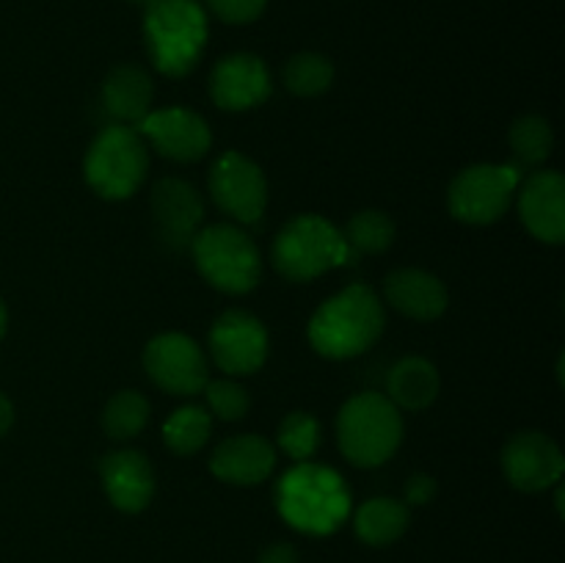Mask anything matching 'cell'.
<instances>
[{
    "label": "cell",
    "mask_w": 565,
    "mask_h": 563,
    "mask_svg": "<svg viewBox=\"0 0 565 563\" xmlns=\"http://www.w3.org/2000/svg\"><path fill=\"white\" fill-rule=\"evenodd\" d=\"M276 442L296 464L309 461L320 450V419L312 412H290L279 423Z\"/></svg>",
    "instance_id": "83f0119b"
},
{
    "label": "cell",
    "mask_w": 565,
    "mask_h": 563,
    "mask_svg": "<svg viewBox=\"0 0 565 563\" xmlns=\"http://www.w3.org/2000/svg\"><path fill=\"white\" fill-rule=\"evenodd\" d=\"M204 397H207V406L215 417H221L224 423H237L248 414L252 408V395L243 384L232 379H215L207 381L204 386Z\"/></svg>",
    "instance_id": "f1b7e54d"
},
{
    "label": "cell",
    "mask_w": 565,
    "mask_h": 563,
    "mask_svg": "<svg viewBox=\"0 0 565 563\" xmlns=\"http://www.w3.org/2000/svg\"><path fill=\"white\" fill-rule=\"evenodd\" d=\"M276 511L303 535H331L351 517V489L337 469L301 461L274 489Z\"/></svg>",
    "instance_id": "6da1fadb"
},
{
    "label": "cell",
    "mask_w": 565,
    "mask_h": 563,
    "mask_svg": "<svg viewBox=\"0 0 565 563\" xmlns=\"http://www.w3.org/2000/svg\"><path fill=\"white\" fill-rule=\"evenodd\" d=\"M152 215L160 237L174 252L188 248L204 219V202L191 182L180 177H163L152 188Z\"/></svg>",
    "instance_id": "2e32d148"
},
{
    "label": "cell",
    "mask_w": 565,
    "mask_h": 563,
    "mask_svg": "<svg viewBox=\"0 0 565 563\" xmlns=\"http://www.w3.org/2000/svg\"><path fill=\"white\" fill-rule=\"evenodd\" d=\"M191 254L202 279L226 296H246L259 285L263 254L237 224L204 226L193 237Z\"/></svg>",
    "instance_id": "8992f818"
},
{
    "label": "cell",
    "mask_w": 565,
    "mask_h": 563,
    "mask_svg": "<svg viewBox=\"0 0 565 563\" xmlns=\"http://www.w3.org/2000/svg\"><path fill=\"white\" fill-rule=\"evenodd\" d=\"M353 259L345 235L329 219L315 213L287 221L270 246V263L287 282H312Z\"/></svg>",
    "instance_id": "5b68a950"
},
{
    "label": "cell",
    "mask_w": 565,
    "mask_h": 563,
    "mask_svg": "<svg viewBox=\"0 0 565 563\" xmlns=\"http://www.w3.org/2000/svg\"><path fill=\"white\" fill-rule=\"evenodd\" d=\"M207 11L196 0H154L143 14V42L152 66L166 77H185L207 50Z\"/></svg>",
    "instance_id": "3957f363"
},
{
    "label": "cell",
    "mask_w": 565,
    "mask_h": 563,
    "mask_svg": "<svg viewBox=\"0 0 565 563\" xmlns=\"http://www.w3.org/2000/svg\"><path fill=\"white\" fill-rule=\"evenodd\" d=\"M337 442L353 467H381L403 442L401 408L381 392H359L337 414Z\"/></svg>",
    "instance_id": "277c9868"
},
{
    "label": "cell",
    "mask_w": 565,
    "mask_h": 563,
    "mask_svg": "<svg viewBox=\"0 0 565 563\" xmlns=\"http://www.w3.org/2000/svg\"><path fill=\"white\" fill-rule=\"evenodd\" d=\"M276 469V447L259 434L230 436L215 447L210 472L232 486H257Z\"/></svg>",
    "instance_id": "ac0fdd59"
},
{
    "label": "cell",
    "mask_w": 565,
    "mask_h": 563,
    "mask_svg": "<svg viewBox=\"0 0 565 563\" xmlns=\"http://www.w3.org/2000/svg\"><path fill=\"white\" fill-rule=\"evenodd\" d=\"M210 357L226 375H252L268 359V329L246 309H226L210 329Z\"/></svg>",
    "instance_id": "8fae6325"
},
{
    "label": "cell",
    "mask_w": 565,
    "mask_h": 563,
    "mask_svg": "<svg viewBox=\"0 0 565 563\" xmlns=\"http://www.w3.org/2000/svg\"><path fill=\"white\" fill-rule=\"evenodd\" d=\"M204 3L226 25H248L268 9V0H204Z\"/></svg>",
    "instance_id": "f546056e"
},
{
    "label": "cell",
    "mask_w": 565,
    "mask_h": 563,
    "mask_svg": "<svg viewBox=\"0 0 565 563\" xmlns=\"http://www.w3.org/2000/svg\"><path fill=\"white\" fill-rule=\"evenodd\" d=\"M502 472L516 491L539 495L561 484L565 458L561 445L544 431H519L502 447Z\"/></svg>",
    "instance_id": "7c38bea8"
},
{
    "label": "cell",
    "mask_w": 565,
    "mask_h": 563,
    "mask_svg": "<svg viewBox=\"0 0 565 563\" xmlns=\"http://www.w3.org/2000/svg\"><path fill=\"white\" fill-rule=\"evenodd\" d=\"M210 428H213V417H210L207 408L199 406V403H188L166 419L163 442L177 456H193L207 445Z\"/></svg>",
    "instance_id": "d4e9b609"
},
{
    "label": "cell",
    "mask_w": 565,
    "mask_h": 563,
    "mask_svg": "<svg viewBox=\"0 0 565 563\" xmlns=\"http://www.w3.org/2000/svg\"><path fill=\"white\" fill-rule=\"evenodd\" d=\"M143 141L152 144L163 158L174 163H196L213 147V130L207 119L188 108L149 110L136 125Z\"/></svg>",
    "instance_id": "4fadbf2b"
},
{
    "label": "cell",
    "mask_w": 565,
    "mask_h": 563,
    "mask_svg": "<svg viewBox=\"0 0 565 563\" xmlns=\"http://www.w3.org/2000/svg\"><path fill=\"white\" fill-rule=\"evenodd\" d=\"M384 298L406 318L428 323L445 315L450 296L445 282L423 268H397L384 279Z\"/></svg>",
    "instance_id": "d6986e66"
},
{
    "label": "cell",
    "mask_w": 565,
    "mask_h": 563,
    "mask_svg": "<svg viewBox=\"0 0 565 563\" xmlns=\"http://www.w3.org/2000/svg\"><path fill=\"white\" fill-rule=\"evenodd\" d=\"M386 326L384 301L373 287L348 285L345 290L334 293L315 309L309 320V346L326 359L362 357L367 348H373L381 340Z\"/></svg>",
    "instance_id": "7a4b0ae2"
},
{
    "label": "cell",
    "mask_w": 565,
    "mask_h": 563,
    "mask_svg": "<svg viewBox=\"0 0 565 563\" xmlns=\"http://www.w3.org/2000/svg\"><path fill=\"white\" fill-rule=\"evenodd\" d=\"M149 171L147 141L136 127L108 125L94 136L83 160L88 188L108 202L130 199L143 185Z\"/></svg>",
    "instance_id": "52a82bcc"
},
{
    "label": "cell",
    "mask_w": 565,
    "mask_h": 563,
    "mask_svg": "<svg viewBox=\"0 0 565 563\" xmlns=\"http://www.w3.org/2000/svg\"><path fill=\"white\" fill-rule=\"evenodd\" d=\"M412 522V508L395 497H373L353 513L356 539L367 546H390L401 539Z\"/></svg>",
    "instance_id": "7402d4cb"
},
{
    "label": "cell",
    "mask_w": 565,
    "mask_h": 563,
    "mask_svg": "<svg viewBox=\"0 0 565 563\" xmlns=\"http://www.w3.org/2000/svg\"><path fill=\"white\" fill-rule=\"evenodd\" d=\"M441 379L434 362L425 357H403L392 364L386 375V392L397 408L406 412H423L439 397Z\"/></svg>",
    "instance_id": "44dd1931"
},
{
    "label": "cell",
    "mask_w": 565,
    "mask_h": 563,
    "mask_svg": "<svg viewBox=\"0 0 565 563\" xmlns=\"http://www.w3.org/2000/svg\"><path fill=\"white\" fill-rule=\"evenodd\" d=\"M210 196L221 213L232 215L237 224H257L268 208V180L257 160L248 155L230 152L218 155L210 166Z\"/></svg>",
    "instance_id": "9c48e42d"
},
{
    "label": "cell",
    "mask_w": 565,
    "mask_h": 563,
    "mask_svg": "<svg viewBox=\"0 0 565 563\" xmlns=\"http://www.w3.org/2000/svg\"><path fill=\"white\" fill-rule=\"evenodd\" d=\"M395 221H392L390 213L367 208L351 215L342 235H345V243L351 246V252L384 254L395 243Z\"/></svg>",
    "instance_id": "4316f807"
},
{
    "label": "cell",
    "mask_w": 565,
    "mask_h": 563,
    "mask_svg": "<svg viewBox=\"0 0 565 563\" xmlns=\"http://www.w3.org/2000/svg\"><path fill=\"white\" fill-rule=\"evenodd\" d=\"M557 379H561V384H563V353H561V359H557Z\"/></svg>",
    "instance_id": "e575fe53"
},
{
    "label": "cell",
    "mask_w": 565,
    "mask_h": 563,
    "mask_svg": "<svg viewBox=\"0 0 565 563\" xmlns=\"http://www.w3.org/2000/svg\"><path fill=\"white\" fill-rule=\"evenodd\" d=\"M508 144H511L516 169H539L555 149V132L546 116L524 114L508 130Z\"/></svg>",
    "instance_id": "603a6c76"
},
{
    "label": "cell",
    "mask_w": 565,
    "mask_h": 563,
    "mask_svg": "<svg viewBox=\"0 0 565 563\" xmlns=\"http://www.w3.org/2000/svg\"><path fill=\"white\" fill-rule=\"evenodd\" d=\"M274 94V77L268 64L254 53H230L218 59L210 75V97L221 110H252L268 103Z\"/></svg>",
    "instance_id": "5bb4252c"
},
{
    "label": "cell",
    "mask_w": 565,
    "mask_h": 563,
    "mask_svg": "<svg viewBox=\"0 0 565 563\" xmlns=\"http://www.w3.org/2000/svg\"><path fill=\"white\" fill-rule=\"evenodd\" d=\"M103 489L121 513H141L154 497V469L141 450L121 447L99 461Z\"/></svg>",
    "instance_id": "e0dca14e"
},
{
    "label": "cell",
    "mask_w": 565,
    "mask_h": 563,
    "mask_svg": "<svg viewBox=\"0 0 565 563\" xmlns=\"http://www.w3.org/2000/svg\"><path fill=\"white\" fill-rule=\"evenodd\" d=\"M149 414H152V406H149L147 395H141L138 390H119L105 403L99 423H103L108 439L130 442L147 428Z\"/></svg>",
    "instance_id": "cb8c5ba5"
},
{
    "label": "cell",
    "mask_w": 565,
    "mask_h": 563,
    "mask_svg": "<svg viewBox=\"0 0 565 563\" xmlns=\"http://www.w3.org/2000/svg\"><path fill=\"white\" fill-rule=\"evenodd\" d=\"M281 77H285L287 92L296 94V97H320L334 83V64H331L329 55L303 50V53L287 59Z\"/></svg>",
    "instance_id": "484cf974"
},
{
    "label": "cell",
    "mask_w": 565,
    "mask_h": 563,
    "mask_svg": "<svg viewBox=\"0 0 565 563\" xmlns=\"http://www.w3.org/2000/svg\"><path fill=\"white\" fill-rule=\"evenodd\" d=\"M436 491H439V484H436L434 475L414 472L408 475L406 486H403V502H406L408 508L428 506V502L436 497Z\"/></svg>",
    "instance_id": "4dcf8cb0"
},
{
    "label": "cell",
    "mask_w": 565,
    "mask_h": 563,
    "mask_svg": "<svg viewBox=\"0 0 565 563\" xmlns=\"http://www.w3.org/2000/svg\"><path fill=\"white\" fill-rule=\"evenodd\" d=\"M6 329H9V309H6L3 298H0V340H3Z\"/></svg>",
    "instance_id": "836d02e7"
},
{
    "label": "cell",
    "mask_w": 565,
    "mask_h": 563,
    "mask_svg": "<svg viewBox=\"0 0 565 563\" xmlns=\"http://www.w3.org/2000/svg\"><path fill=\"white\" fill-rule=\"evenodd\" d=\"M130 3H136V6H143V9H147L149 3H154V0H130Z\"/></svg>",
    "instance_id": "d590c367"
},
{
    "label": "cell",
    "mask_w": 565,
    "mask_h": 563,
    "mask_svg": "<svg viewBox=\"0 0 565 563\" xmlns=\"http://www.w3.org/2000/svg\"><path fill=\"white\" fill-rule=\"evenodd\" d=\"M519 185H522V169L513 163L467 166L447 188V208L461 224L489 226L508 213Z\"/></svg>",
    "instance_id": "ba28073f"
},
{
    "label": "cell",
    "mask_w": 565,
    "mask_h": 563,
    "mask_svg": "<svg viewBox=\"0 0 565 563\" xmlns=\"http://www.w3.org/2000/svg\"><path fill=\"white\" fill-rule=\"evenodd\" d=\"M143 370L154 386L177 397H193L207 386L210 362L196 340L180 331L152 337L143 348Z\"/></svg>",
    "instance_id": "30bf717a"
},
{
    "label": "cell",
    "mask_w": 565,
    "mask_h": 563,
    "mask_svg": "<svg viewBox=\"0 0 565 563\" xmlns=\"http://www.w3.org/2000/svg\"><path fill=\"white\" fill-rule=\"evenodd\" d=\"M519 215L535 241L561 246L565 241V177L561 171L541 169L524 180Z\"/></svg>",
    "instance_id": "9a60e30c"
},
{
    "label": "cell",
    "mask_w": 565,
    "mask_h": 563,
    "mask_svg": "<svg viewBox=\"0 0 565 563\" xmlns=\"http://www.w3.org/2000/svg\"><path fill=\"white\" fill-rule=\"evenodd\" d=\"M154 83L138 64H119L103 81V105L116 125L136 127L152 110Z\"/></svg>",
    "instance_id": "ffe728a7"
},
{
    "label": "cell",
    "mask_w": 565,
    "mask_h": 563,
    "mask_svg": "<svg viewBox=\"0 0 565 563\" xmlns=\"http://www.w3.org/2000/svg\"><path fill=\"white\" fill-rule=\"evenodd\" d=\"M11 425H14V403L9 401V395L0 392V436L9 434Z\"/></svg>",
    "instance_id": "d6a6232c"
},
{
    "label": "cell",
    "mask_w": 565,
    "mask_h": 563,
    "mask_svg": "<svg viewBox=\"0 0 565 563\" xmlns=\"http://www.w3.org/2000/svg\"><path fill=\"white\" fill-rule=\"evenodd\" d=\"M257 563H301V555H298L296 546L287 544V541H274V544H268L259 552Z\"/></svg>",
    "instance_id": "1f68e13d"
}]
</instances>
